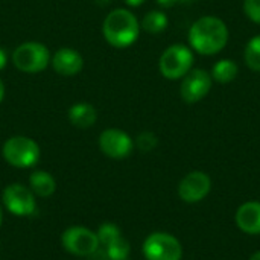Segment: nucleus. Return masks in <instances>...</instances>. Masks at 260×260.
<instances>
[{
  "mask_svg": "<svg viewBox=\"0 0 260 260\" xmlns=\"http://www.w3.org/2000/svg\"><path fill=\"white\" fill-rule=\"evenodd\" d=\"M189 43L201 55H216L229 43V27L218 17H201L190 26Z\"/></svg>",
  "mask_w": 260,
  "mask_h": 260,
  "instance_id": "1",
  "label": "nucleus"
},
{
  "mask_svg": "<svg viewBox=\"0 0 260 260\" xmlns=\"http://www.w3.org/2000/svg\"><path fill=\"white\" fill-rule=\"evenodd\" d=\"M139 32L140 23L137 17L123 8L113 9L102 23L105 41L116 49H125L134 44L139 38Z\"/></svg>",
  "mask_w": 260,
  "mask_h": 260,
  "instance_id": "2",
  "label": "nucleus"
},
{
  "mask_svg": "<svg viewBox=\"0 0 260 260\" xmlns=\"http://www.w3.org/2000/svg\"><path fill=\"white\" fill-rule=\"evenodd\" d=\"M2 154L5 161L12 168L29 169L38 163L41 151L34 139L26 136H14L3 143Z\"/></svg>",
  "mask_w": 260,
  "mask_h": 260,
  "instance_id": "3",
  "label": "nucleus"
},
{
  "mask_svg": "<svg viewBox=\"0 0 260 260\" xmlns=\"http://www.w3.org/2000/svg\"><path fill=\"white\" fill-rule=\"evenodd\" d=\"M50 52L49 49L38 41H26L15 47L12 53L14 66L23 73H40L47 69L50 64Z\"/></svg>",
  "mask_w": 260,
  "mask_h": 260,
  "instance_id": "4",
  "label": "nucleus"
},
{
  "mask_svg": "<svg viewBox=\"0 0 260 260\" xmlns=\"http://www.w3.org/2000/svg\"><path fill=\"white\" fill-rule=\"evenodd\" d=\"M193 64V53L184 44L169 46L160 56L158 69L166 79H180L184 78Z\"/></svg>",
  "mask_w": 260,
  "mask_h": 260,
  "instance_id": "5",
  "label": "nucleus"
},
{
  "mask_svg": "<svg viewBox=\"0 0 260 260\" xmlns=\"http://www.w3.org/2000/svg\"><path fill=\"white\" fill-rule=\"evenodd\" d=\"M61 244L64 250L78 257H88L101 248L98 235L81 225H73L67 229L61 236Z\"/></svg>",
  "mask_w": 260,
  "mask_h": 260,
  "instance_id": "6",
  "label": "nucleus"
},
{
  "mask_svg": "<svg viewBox=\"0 0 260 260\" xmlns=\"http://www.w3.org/2000/svg\"><path fill=\"white\" fill-rule=\"evenodd\" d=\"M143 256L146 260H181L183 248L175 236L157 232L145 239Z\"/></svg>",
  "mask_w": 260,
  "mask_h": 260,
  "instance_id": "7",
  "label": "nucleus"
},
{
  "mask_svg": "<svg viewBox=\"0 0 260 260\" xmlns=\"http://www.w3.org/2000/svg\"><path fill=\"white\" fill-rule=\"evenodd\" d=\"M2 203L9 213L18 218L32 216L37 210L34 192L20 183H12L5 187L2 193Z\"/></svg>",
  "mask_w": 260,
  "mask_h": 260,
  "instance_id": "8",
  "label": "nucleus"
},
{
  "mask_svg": "<svg viewBox=\"0 0 260 260\" xmlns=\"http://www.w3.org/2000/svg\"><path fill=\"white\" fill-rule=\"evenodd\" d=\"M99 148L107 157L122 160L133 152L134 140L129 137L128 133L119 128H108L104 129L99 136Z\"/></svg>",
  "mask_w": 260,
  "mask_h": 260,
  "instance_id": "9",
  "label": "nucleus"
},
{
  "mask_svg": "<svg viewBox=\"0 0 260 260\" xmlns=\"http://www.w3.org/2000/svg\"><path fill=\"white\" fill-rule=\"evenodd\" d=\"M212 88V76L203 69L190 70L181 82L180 93L186 104H197L204 99Z\"/></svg>",
  "mask_w": 260,
  "mask_h": 260,
  "instance_id": "10",
  "label": "nucleus"
},
{
  "mask_svg": "<svg viewBox=\"0 0 260 260\" xmlns=\"http://www.w3.org/2000/svg\"><path fill=\"white\" fill-rule=\"evenodd\" d=\"M212 189V181L210 177L201 171H195L187 174L180 186H178V195L184 203L195 204L203 201Z\"/></svg>",
  "mask_w": 260,
  "mask_h": 260,
  "instance_id": "11",
  "label": "nucleus"
},
{
  "mask_svg": "<svg viewBox=\"0 0 260 260\" xmlns=\"http://www.w3.org/2000/svg\"><path fill=\"white\" fill-rule=\"evenodd\" d=\"M50 64L58 75L75 76L84 69V58L78 50L72 47H61L53 53Z\"/></svg>",
  "mask_w": 260,
  "mask_h": 260,
  "instance_id": "12",
  "label": "nucleus"
},
{
  "mask_svg": "<svg viewBox=\"0 0 260 260\" xmlns=\"http://www.w3.org/2000/svg\"><path fill=\"white\" fill-rule=\"evenodd\" d=\"M236 225L247 235H260V203L248 201L236 212Z\"/></svg>",
  "mask_w": 260,
  "mask_h": 260,
  "instance_id": "13",
  "label": "nucleus"
},
{
  "mask_svg": "<svg viewBox=\"0 0 260 260\" xmlns=\"http://www.w3.org/2000/svg\"><path fill=\"white\" fill-rule=\"evenodd\" d=\"M69 120L73 126L85 129L96 123L98 111L88 102H78L69 108Z\"/></svg>",
  "mask_w": 260,
  "mask_h": 260,
  "instance_id": "14",
  "label": "nucleus"
},
{
  "mask_svg": "<svg viewBox=\"0 0 260 260\" xmlns=\"http://www.w3.org/2000/svg\"><path fill=\"white\" fill-rule=\"evenodd\" d=\"M29 189L34 192L35 197L49 198L56 190V181L52 174L46 171H34L29 177Z\"/></svg>",
  "mask_w": 260,
  "mask_h": 260,
  "instance_id": "15",
  "label": "nucleus"
},
{
  "mask_svg": "<svg viewBox=\"0 0 260 260\" xmlns=\"http://www.w3.org/2000/svg\"><path fill=\"white\" fill-rule=\"evenodd\" d=\"M239 72L238 64L233 59H221L212 69V78L219 84H229L236 79Z\"/></svg>",
  "mask_w": 260,
  "mask_h": 260,
  "instance_id": "16",
  "label": "nucleus"
},
{
  "mask_svg": "<svg viewBox=\"0 0 260 260\" xmlns=\"http://www.w3.org/2000/svg\"><path fill=\"white\" fill-rule=\"evenodd\" d=\"M140 26L148 34H160L168 27V15L161 11H149L143 17Z\"/></svg>",
  "mask_w": 260,
  "mask_h": 260,
  "instance_id": "17",
  "label": "nucleus"
},
{
  "mask_svg": "<svg viewBox=\"0 0 260 260\" xmlns=\"http://www.w3.org/2000/svg\"><path fill=\"white\" fill-rule=\"evenodd\" d=\"M104 251L110 260H129L131 247L123 236H119L117 239H114L113 242L105 245Z\"/></svg>",
  "mask_w": 260,
  "mask_h": 260,
  "instance_id": "18",
  "label": "nucleus"
},
{
  "mask_svg": "<svg viewBox=\"0 0 260 260\" xmlns=\"http://www.w3.org/2000/svg\"><path fill=\"white\" fill-rule=\"evenodd\" d=\"M244 58H245V64L253 72H260V35L253 37L247 43Z\"/></svg>",
  "mask_w": 260,
  "mask_h": 260,
  "instance_id": "19",
  "label": "nucleus"
},
{
  "mask_svg": "<svg viewBox=\"0 0 260 260\" xmlns=\"http://www.w3.org/2000/svg\"><path fill=\"white\" fill-rule=\"evenodd\" d=\"M96 235H98V239H99L101 247H105V245H108L110 242H113L114 239H117L119 236H122L120 229H119L116 224H113V222H104V224L98 229Z\"/></svg>",
  "mask_w": 260,
  "mask_h": 260,
  "instance_id": "20",
  "label": "nucleus"
},
{
  "mask_svg": "<svg viewBox=\"0 0 260 260\" xmlns=\"http://www.w3.org/2000/svg\"><path fill=\"white\" fill-rule=\"evenodd\" d=\"M134 145H136L142 152H149V151H152V149L157 148L158 139H157V136H155L154 133H151V131H143V133H140V134L136 137Z\"/></svg>",
  "mask_w": 260,
  "mask_h": 260,
  "instance_id": "21",
  "label": "nucleus"
},
{
  "mask_svg": "<svg viewBox=\"0 0 260 260\" xmlns=\"http://www.w3.org/2000/svg\"><path fill=\"white\" fill-rule=\"evenodd\" d=\"M244 12L253 23L260 24V0H245Z\"/></svg>",
  "mask_w": 260,
  "mask_h": 260,
  "instance_id": "22",
  "label": "nucleus"
},
{
  "mask_svg": "<svg viewBox=\"0 0 260 260\" xmlns=\"http://www.w3.org/2000/svg\"><path fill=\"white\" fill-rule=\"evenodd\" d=\"M6 62H8V55H6L5 49H2V47H0V70H3V69H5Z\"/></svg>",
  "mask_w": 260,
  "mask_h": 260,
  "instance_id": "23",
  "label": "nucleus"
},
{
  "mask_svg": "<svg viewBox=\"0 0 260 260\" xmlns=\"http://www.w3.org/2000/svg\"><path fill=\"white\" fill-rule=\"evenodd\" d=\"M157 3L163 8H171L174 6L175 3H178V0H157Z\"/></svg>",
  "mask_w": 260,
  "mask_h": 260,
  "instance_id": "24",
  "label": "nucleus"
},
{
  "mask_svg": "<svg viewBox=\"0 0 260 260\" xmlns=\"http://www.w3.org/2000/svg\"><path fill=\"white\" fill-rule=\"evenodd\" d=\"M146 0H125V3L128 5V6H133V8H137V6H140V5H143Z\"/></svg>",
  "mask_w": 260,
  "mask_h": 260,
  "instance_id": "25",
  "label": "nucleus"
},
{
  "mask_svg": "<svg viewBox=\"0 0 260 260\" xmlns=\"http://www.w3.org/2000/svg\"><path fill=\"white\" fill-rule=\"evenodd\" d=\"M3 98H5V84H3V81H2V78H0V104H2V101H3Z\"/></svg>",
  "mask_w": 260,
  "mask_h": 260,
  "instance_id": "26",
  "label": "nucleus"
},
{
  "mask_svg": "<svg viewBox=\"0 0 260 260\" xmlns=\"http://www.w3.org/2000/svg\"><path fill=\"white\" fill-rule=\"evenodd\" d=\"M250 260H260V251H257V253H254L251 257H250Z\"/></svg>",
  "mask_w": 260,
  "mask_h": 260,
  "instance_id": "27",
  "label": "nucleus"
},
{
  "mask_svg": "<svg viewBox=\"0 0 260 260\" xmlns=\"http://www.w3.org/2000/svg\"><path fill=\"white\" fill-rule=\"evenodd\" d=\"M96 2H98L99 5H102V6H105V5H108V2H110V0H96Z\"/></svg>",
  "mask_w": 260,
  "mask_h": 260,
  "instance_id": "28",
  "label": "nucleus"
},
{
  "mask_svg": "<svg viewBox=\"0 0 260 260\" xmlns=\"http://www.w3.org/2000/svg\"><path fill=\"white\" fill-rule=\"evenodd\" d=\"M2 222H3V210H2V206H0V227H2Z\"/></svg>",
  "mask_w": 260,
  "mask_h": 260,
  "instance_id": "29",
  "label": "nucleus"
},
{
  "mask_svg": "<svg viewBox=\"0 0 260 260\" xmlns=\"http://www.w3.org/2000/svg\"><path fill=\"white\" fill-rule=\"evenodd\" d=\"M187 2H192V0H178V3H187Z\"/></svg>",
  "mask_w": 260,
  "mask_h": 260,
  "instance_id": "30",
  "label": "nucleus"
}]
</instances>
